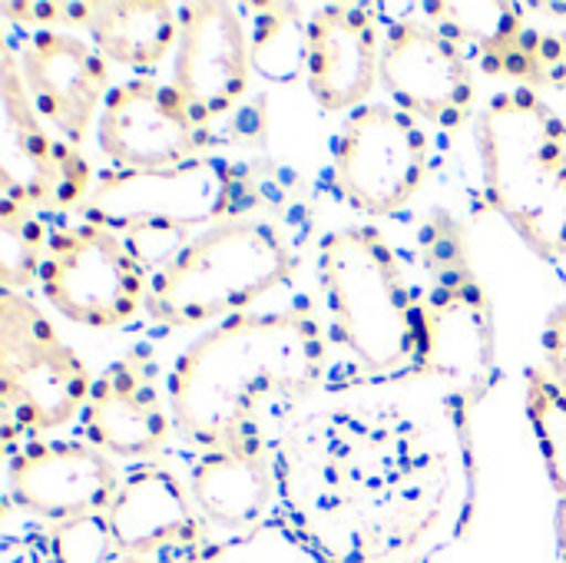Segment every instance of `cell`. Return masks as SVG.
<instances>
[{"label":"cell","instance_id":"44dd1931","mask_svg":"<svg viewBox=\"0 0 566 563\" xmlns=\"http://www.w3.org/2000/svg\"><path fill=\"white\" fill-rule=\"evenodd\" d=\"M418 10L444 37L471 46L474 60L507 46L527 27L524 7L511 0H431Z\"/></svg>","mask_w":566,"mask_h":563},{"label":"cell","instance_id":"4fadbf2b","mask_svg":"<svg viewBox=\"0 0 566 563\" xmlns=\"http://www.w3.org/2000/svg\"><path fill=\"white\" fill-rule=\"evenodd\" d=\"M109 531L123 557L153 563H206L216 538L202 521L189 484L166 465L146 461L123 475L119 491L106 511Z\"/></svg>","mask_w":566,"mask_h":563},{"label":"cell","instance_id":"cb8c5ba5","mask_svg":"<svg viewBox=\"0 0 566 563\" xmlns=\"http://www.w3.org/2000/svg\"><path fill=\"white\" fill-rule=\"evenodd\" d=\"M524 411L544 455L547 478L560 501H566V392L547 365H531L524 372Z\"/></svg>","mask_w":566,"mask_h":563},{"label":"cell","instance_id":"603a6c76","mask_svg":"<svg viewBox=\"0 0 566 563\" xmlns=\"http://www.w3.org/2000/svg\"><path fill=\"white\" fill-rule=\"evenodd\" d=\"M488 76L511 80L517 90H566V33L524 27L507 46L474 60Z\"/></svg>","mask_w":566,"mask_h":563},{"label":"cell","instance_id":"8fae6325","mask_svg":"<svg viewBox=\"0 0 566 563\" xmlns=\"http://www.w3.org/2000/svg\"><path fill=\"white\" fill-rule=\"evenodd\" d=\"M381 86L415 119L458 133L474 116V60L421 17L385 23Z\"/></svg>","mask_w":566,"mask_h":563},{"label":"cell","instance_id":"30bf717a","mask_svg":"<svg viewBox=\"0 0 566 563\" xmlns=\"http://www.w3.org/2000/svg\"><path fill=\"white\" fill-rule=\"evenodd\" d=\"M332 159L345 199L358 212L385 219L401 212L424 189L431 139L401 106L365 103L345 116Z\"/></svg>","mask_w":566,"mask_h":563},{"label":"cell","instance_id":"ac0fdd59","mask_svg":"<svg viewBox=\"0 0 566 563\" xmlns=\"http://www.w3.org/2000/svg\"><path fill=\"white\" fill-rule=\"evenodd\" d=\"M172 428L169 402H163L153 372L139 358L106 365L80 415L83 441L113 461H153L166 448Z\"/></svg>","mask_w":566,"mask_h":563},{"label":"cell","instance_id":"5bb4252c","mask_svg":"<svg viewBox=\"0 0 566 563\" xmlns=\"http://www.w3.org/2000/svg\"><path fill=\"white\" fill-rule=\"evenodd\" d=\"M13 50L43 123L70 146L83 149L113 90L109 60L93 46V40L66 30H27Z\"/></svg>","mask_w":566,"mask_h":563},{"label":"cell","instance_id":"3957f363","mask_svg":"<svg viewBox=\"0 0 566 563\" xmlns=\"http://www.w3.org/2000/svg\"><path fill=\"white\" fill-rule=\"evenodd\" d=\"M418 256L424 282L415 289L421 315V355L415 378L448 385V415L458 438L471 448V411L497 375V338L491 299L468 259L461 226L438 212L421 226Z\"/></svg>","mask_w":566,"mask_h":563},{"label":"cell","instance_id":"5b68a950","mask_svg":"<svg viewBox=\"0 0 566 563\" xmlns=\"http://www.w3.org/2000/svg\"><path fill=\"white\" fill-rule=\"evenodd\" d=\"M295 269L298 256L275 222L235 216L196 232L149 275L146 315L169 329L229 322L245 315Z\"/></svg>","mask_w":566,"mask_h":563},{"label":"cell","instance_id":"9c48e42d","mask_svg":"<svg viewBox=\"0 0 566 563\" xmlns=\"http://www.w3.org/2000/svg\"><path fill=\"white\" fill-rule=\"evenodd\" d=\"M0 199L40 216L83 209L96 186L93 166L36 113L10 40L0 46Z\"/></svg>","mask_w":566,"mask_h":563},{"label":"cell","instance_id":"7402d4cb","mask_svg":"<svg viewBox=\"0 0 566 563\" xmlns=\"http://www.w3.org/2000/svg\"><path fill=\"white\" fill-rule=\"evenodd\" d=\"M308 20L295 3H252V63L265 80L292 83L308 70Z\"/></svg>","mask_w":566,"mask_h":563},{"label":"cell","instance_id":"83f0119b","mask_svg":"<svg viewBox=\"0 0 566 563\" xmlns=\"http://www.w3.org/2000/svg\"><path fill=\"white\" fill-rule=\"evenodd\" d=\"M544 365L566 392V302L547 315L544 325Z\"/></svg>","mask_w":566,"mask_h":563},{"label":"cell","instance_id":"4dcf8cb0","mask_svg":"<svg viewBox=\"0 0 566 563\" xmlns=\"http://www.w3.org/2000/svg\"><path fill=\"white\" fill-rule=\"evenodd\" d=\"M398 563H411V561H398Z\"/></svg>","mask_w":566,"mask_h":563},{"label":"cell","instance_id":"ba28073f","mask_svg":"<svg viewBox=\"0 0 566 563\" xmlns=\"http://www.w3.org/2000/svg\"><path fill=\"white\" fill-rule=\"evenodd\" d=\"M36 285L63 319L83 329H119L146 312L149 272L119 232L80 219L50 229Z\"/></svg>","mask_w":566,"mask_h":563},{"label":"cell","instance_id":"9a60e30c","mask_svg":"<svg viewBox=\"0 0 566 563\" xmlns=\"http://www.w3.org/2000/svg\"><path fill=\"white\" fill-rule=\"evenodd\" d=\"M123 475L86 441H30L7 461V504L50 528L106 514Z\"/></svg>","mask_w":566,"mask_h":563},{"label":"cell","instance_id":"d4e9b609","mask_svg":"<svg viewBox=\"0 0 566 563\" xmlns=\"http://www.w3.org/2000/svg\"><path fill=\"white\" fill-rule=\"evenodd\" d=\"M50 246L46 216L0 199V282L7 292H23L40 282L43 256Z\"/></svg>","mask_w":566,"mask_h":563},{"label":"cell","instance_id":"ffe728a7","mask_svg":"<svg viewBox=\"0 0 566 563\" xmlns=\"http://www.w3.org/2000/svg\"><path fill=\"white\" fill-rule=\"evenodd\" d=\"M93 46L116 66L153 73L179 46V10L166 0L96 3L90 27Z\"/></svg>","mask_w":566,"mask_h":563},{"label":"cell","instance_id":"d6986e66","mask_svg":"<svg viewBox=\"0 0 566 563\" xmlns=\"http://www.w3.org/2000/svg\"><path fill=\"white\" fill-rule=\"evenodd\" d=\"M189 494L212 538L226 534L222 548H235L249 544L269 524L282 484L279 468L265 455V448H229L196 458Z\"/></svg>","mask_w":566,"mask_h":563},{"label":"cell","instance_id":"277c9868","mask_svg":"<svg viewBox=\"0 0 566 563\" xmlns=\"http://www.w3.org/2000/svg\"><path fill=\"white\" fill-rule=\"evenodd\" d=\"M488 206L547 262L566 256V123L534 90L491 96L478 119Z\"/></svg>","mask_w":566,"mask_h":563},{"label":"cell","instance_id":"4316f807","mask_svg":"<svg viewBox=\"0 0 566 563\" xmlns=\"http://www.w3.org/2000/svg\"><path fill=\"white\" fill-rule=\"evenodd\" d=\"M3 17L17 27L30 30H83L90 33L96 20L93 0H27V3H3Z\"/></svg>","mask_w":566,"mask_h":563},{"label":"cell","instance_id":"f1b7e54d","mask_svg":"<svg viewBox=\"0 0 566 563\" xmlns=\"http://www.w3.org/2000/svg\"><path fill=\"white\" fill-rule=\"evenodd\" d=\"M557 548H560V557L566 561V501L557 504Z\"/></svg>","mask_w":566,"mask_h":563},{"label":"cell","instance_id":"7a4b0ae2","mask_svg":"<svg viewBox=\"0 0 566 563\" xmlns=\"http://www.w3.org/2000/svg\"><path fill=\"white\" fill-rule=\"evenodd\" d=\"M318 275L328 335L352 362L342 388L411 382L421 355L418 295L385 232L375 226L335 229L322 242Z\"/></svg>","mask_w":566,"mask_h":563},{"label":"cell","instance_id":"7c38bea8","mask_svg":"<svg viewBox=\"0 0 566 563\" xmlns=\"http://www.w3.org/2000/svg\"><path fill=\"white\" fill-rule=\"evenodd\" d=\"M96 139L113 169H166L209 156V126L196 119L172 80L116 83L103 103Z\"/></svg>","mask_w":566,"mask_h":563},{"label":"cell","instance_id":"2e32d148","mask_svg":"<svg viewBox=\"0 0 566 563\" xmlns=\"http://www.w3.org/2000/svg\"><path fill=\"white\" fill-rule=\"evenodd\" d=\"M249 23L229 3L179 7V46L172 56V86L202 126L239 106L252 83Z\"/></svg>","mask_w":566,"mask_h":563},{"label":"cell","instance_id":"8992f818","mask_svg":"<svg viewBox=\"0 0 566 563\" xmlns=\"http://www.w3.org/2000/svg\"><path fill=\"white\" fill-rule=\"evenodd\" d=\"M242 173L222 156H199L166 169H109L80 209L83 219L119 232L146 272H159L192 229L235 219Z\"/></svg>","mask_w":566,"mask_h":563},{"label":"cell","instance_id":"f546056e","mask_svg":"<svg viewBox=\"0 0 566 563\" xmlns=\"http://www.w3.org/2000/svg\"><path fill=\"white\" fill-rule=\"evenodd\" d=\"M123 563H153V561H136V557H123Z\"/></svg>","mask_w":566,"mask_h":563},{"label":"cell","instance_id":"e0dca14e","mask_svg":"<svg viewBox=\"0 0 566 563\" xmlns=\"http://www.w3.org/2000/svg\"><path fill=\"white\" fill-rule=\"evenodd\" d=\"M385 30L365 3H328L308 20V90L328 113H355L381 83Z\"/></svg>","mask_w":566,"mask_h":563},{"label":"cell","instance_id":"52a82bcc","mask_svg":"<svg viewBox=\"0 0 566 563\" xmlns=\"http://www.w3.org/2000/svg\"><path fill=\"white\" fill-rule=\"evenodd\" d=\"M96 375L23 292H0L3 458L83 415Z\"/></svg>","mask_w":566,"mask_h":563},{"label":"cell","instance_id":"484cf974","mask_svg":"<svg viewBox=\"0 0 566 563\" xmlns=\"http://www.w3.org/2000/svg\"><path fill=\"white\" fill-rule=\"evenodd\" d=\"M50 563H123V551L109 531L106 514L76 518L46 531Z\"/></svg>","mask_w":566,"mask_h":563},{"label":"cell","instance_id":"6da1fadb","mask_svg":"<svg viewBox=\"0 0 566 563\" xmlns=\"http://www.w3.org/2000/svg\"><path fill=\"white\" fill-rule=\"evenodd\" d=\"M328 355L332 335L312 312H245L219 322L169 372L172 425L199 455L265 448L262 415L315 395Z\"/></svg>","mask_w":566,"mask_h":563}]
</instances>
